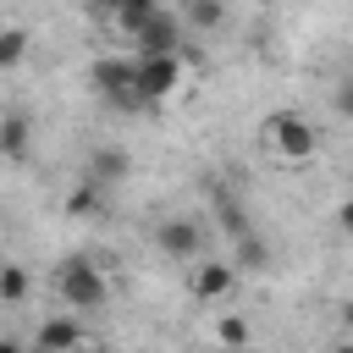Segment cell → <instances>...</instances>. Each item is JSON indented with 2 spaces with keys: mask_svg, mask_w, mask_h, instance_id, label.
I'll use <instances>...</instances> for the list:
<instances>
[{
  "mask_svg": "<svg viewBox=\"0 0 353 353\" xmlns=\"http://www.w3.org/2000/svg\"><path fill=\"white\" fill-rule=\"evenodd\" d=\"M336 221H342V226H347V232H353V199H347V204H342V210H336Z\"/></svg>",
  "mask_w": 353,
  "mask_h": 353,
  "instance_id": "obj_19",
  "label": "cell"
},
{
  "mask_svg": "<svg viewBox=\"0 0 353 353\" xmlns=\"http://www.w3.org/2000/svg\"><path fill=\"white\" fill-rule=\"evenodd\" d=\"M336 353H353V342H342V347H336Z\"/></svg>",
  "mask_w": 353,
  "mask_h": 353,
  "instance_id": "obj_23",
  "label": "cell"
},
{
  "mask_svg": "<svg viewBox=\"0 0 353 353\" xmlns=\"http://www.w3.org/2000/svg\"><path fill=\"white\" fill-rule=\"evenodd\" d=\"M0 298L6 303H22L28 298V270L22 265H0Z\"/></svg>",
  "mask_w": 353,
  "mask_h": 353,
  "instance_id": "obj_13",
  "label": "cell"
},
{
  "mask_svg": "<svg viewBox=\"0 0 353 353\" xmlns=\"http://www.w3.org/2000/svg\"><path fill=\"white\" fill-rule=\"evenodd\" d=\"M0 353H22V347H17V342H11V336H0Z\"/></svg>",
  "mask_w": 353,
  "mask_h": 353,
  "instance_id": "obj_20",
  "label": "cell"
},
{
  "mask_svg": "<svg viewBox=\"0 0 353 353\" xmlns=\"http://www.w3.org/2000/svg\"><path fill=\"white\" fill-rule=\"evenodd\" d=\"M232 265H237V270H265V265H270V248H265V237H259V232H243V237H232Z\"/></svg>",
  "mask_w": 353,
  "mask_h": 353,
  "instance_id": "obj_12",
  "label": "cell"
},
{
  "mask_svg": "<svg viewBox=\"0 0 353 353\" xmlns=\"http://www.w3.org/2000/svg\"><path fill=\"white\" fill-rule=\"evenodd\" d=\"M215 336H221L226 347H243V342H248V325H243L237 314H221V325H215Z\"/></svg>",
  "mask_w": 353,
  "mask_h": 353,
  "instance_id": "obj_17",
  "label": "cell"
},
{
  "mask_svg": "<svg viewBox=\"0 0 353 353\" xmlns=\"http://www.w3.org/2000/svg\"><path fill=\"white\" fill-rule=\"evenodd\" d=\"M188 22L193 28H221L226 22V6L221 0H188Z\"/></svg>",
  "mask_w": 353,
  "mask_h": 353,
  "instance_id": "obj_14",
  "label": "cell"
},
{
  "mask_svg": "<svg viewBox=\"0 0 353 353\" xmlns=\"http://www.w3.org/2000/svg\"><path fill=\"white\" fill-rule=\"evenodd\" d=\"M132 77H138V55H99V61L88 66V88H94L99 99H110L116 110H138V105H143L138 88H132Z\"/></svg>",
  "mask_w": 353,
  "mask_h": 353,
  "instance_id": "obj_3",
  "label": "cell"
},
{
  "mask_svg": "<svg viewBox=\"0 0 353 353\" xmlns=\"http://www.w3.org/2000/svg\"><path fill=\"white\" fill-rule=\"evenodd\" d=\"M88 6H94V11L121 33V39H138V33H143V22L160 11V0H88Z\"/></svg>",
  "mask_w": 353,
  "mask_h": 353,
  "instance_id": "obj_7",
  "label": "cell"
},
{
  "mask_svg": "<svg viewBox=\"0 0 353 353\" xmlns=\"http://www.w3.org/2000/svg\"><path fill=\"white\" fill-rule=\"evenodd\" d=\"M127 171H132L127 149H94V154H88V165H83V182H94V188H116Z\"/></svg>",
  "mask_w": 353,
  "mask_h": 353,
  "instance_id": "obj_9",
  "label": "cell"
},
{
  "mask_svg": "<svg viewBox=\"0 0 353 353\" xmlns=\"http://www.w3.org/2000/svg\"><path fill=\"white\" fill-rule=\"evenodd\" d=\"M28 55V33L22 28H0V66H17Z\"/></svg>",
  "mask_w": 353,
  "mask_h": 353,
  "instance_id": "obj_16",
  "label": "cell"
},
{
  "mask_svg": "<svg viewBox=\"0 0 353 353\" xmlns=\"http://www.w3.org/2000/svg\"><path fill=\"white\" fill-rule=\"evenodd\" d=\"M176 17H165V11H154L149 22H143V33L132 39V55H176Z\"/></svg>",
  "mask_w": 353,
  "mask_h": 353,
  "instance_id": "obj_8",
  "label": "cell"
},
{
  "mask_svg": "<svg viewBox=\"0 0 353 353\" xmlns=\"http://www.w3.org/2000/svg\"><path fill=\"white\" fill-rule=\"evenodd\" d=\"M77 342H83V325H77L72 314L44 320V325H39V336H33V347H39V353H72Z\"/></svg>",
  "mask_w": 353,
  "mask_h": 353,
  "instance_id": "obj_10",
  "label": "cell"
},
{
  "mask_svg": "<svg viewBox=\"0 0 353 353\" xmlns=\"http://www.w3.org/2000/svg\"><path fill=\"white\" fill-rule=\"evenodd\" d=\"M336 116H347V121H353V77H347V83H336Z\"/></svg>",
  "mask_w": 353,
  "mask_h": 353,
  "instance_id": "obj_18",
  "label": "cell"
},
{
  "mask_svg": "<svg viewBox=\"0 0 353 353\" xmlns=\"http://www.w3.org/2000/svg\"><path fill=\"white\" fill-rule=\"evenodd\" d=\"M182 77H188V72H182V55H138L132 88H138L143 105H165V99H176Z\"/></svg>",
  "mask_w": 353,
  "mask_h": 353,
  "instance_id": "obj_4",
  "label": "cell"
},
{
  "mask_svg": "<svg viewBox=\"0 0 353 353\" xmlns=\"http://www.w3.org/2000/svg\"><path fill=\"white\" fill-rule=\"evenodd\" d=\"M342 320H347V325H353V298H347V303H342Z\"/></svg>",
  "mask_w": 353,
  "mask_h": 353,
  "instance_id": "obj_21",
  "label": "cell"
},
{
  "mask_svg": "<svg viewBox=\"0 0 353 353\" xmlns=\"http://www.w3.org/2000/svg\"><path fill=\"white\" fill-rule=\"evenodd\" d=\"M55 292H61L66 309H105V303H110V281H105V270H99L94 259H83V254L61 259V270H55Z\"/></svg>",
  "mask_w": 353,
  "mask_h": 353,
  "instance_id": "obj_2",
  "label": "cell"
},
{
  "mask_svg": "<svg viewBox=\"0 0 353 353\" xmlns=\"http://www.w3.org/2000/svg\"><path fill=\"white\" fill-rule=\"evenodd\" d=\"M232 287H237V265H232V259H204V265H193V276H188V292H193L199 303H221V298H232Z\"/></svg>",
  "mask_w": 353,
  "mask_h": 353,
  "instance_id": "obj_6",
  "label": "cell"
},
{
  "mask_svg": "<svg viewBox=\"0 0 353 353\" xmlns=\"http://www.w3.org/2000/svg\"><path fill=\"white\" fill-rule=\"evenodd\" d=\"M99 193H105V188H94V182H77V193L66 199V215H94V210L105 204Z\"/></svg>",
  "mask_w": 353,
  "mask_h": 353,
  "instance_id": "obj_15",
  "label": "cell"
},
{
  "mask_svg": "<svg viewBox=\"0 0 353 353\" xmlns=\"http://www.w3.org/2000/svg\"><path fill=\"white\" fill-rule=\"evenodd\" d=\"M72 353H99V347H88V342H77V347H72Z\"/></svg>",
  "mask_w": 353,
  "mask_h": 353,
  "instance_id": "obj_22",
  "label": "cell"
},
{
  "mask_svg": "<svg viewBox=\"0 0 353 353\" xmlns=\"http://www.w3.org/2000/svg\"><path fill=\"white\" fill-rule=\"evenodd\" d=\"M154 248H160L165 259L188 265V259H199V248H204V232H199V221H182V215H171V221H160V226H154Z\"/></svg>",
  "mask_w": 353,
  "mask_h": 353,
  "instance_id": "obj_5",
  "label": "cell"
},
{
  "mask_svg": "<svg viewBox=\"0 0 353 353\" xmlns=\"http://www.w3.org/2000/svg\"><path fill=\"white\" fill-rule=\"evenodd\" d=\"M259 143H265L281 165H303V160H314V149H320V127H314L309 116H298V110H270V116L259 121Z\"/></svg>",
  "mask_w": 353,
  "mask_h": 353,
  "instance_id": "obj_1",
  "label": "cell"
},
{
  "mask_svg": "<svg viewBox=\"0 0 353 353\" xmlns=\"http://www.w3.org/2000/svg\"><path fill=\"white\" fill-rule=\"evenodd\" d=\"M28 149H33V121L22 110H6L0 116V154L6 160H28Z\"/></svg>",
  "mask_w": 353,
  "mask_h": 353,
  "instance_id": "obj_11",
  "label": "cell"
}]
</instances>
